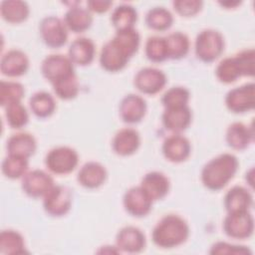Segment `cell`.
<instances>
[{
	"label": "cell",
	"mask_w": 255,
	"mask_h": 255,
	"mask_svg": "<svg viewBox=\"0 0 255 255\" xmlns=\"http://www.w3.org/2000/svg\"><path fill=\"white\" fill-rule=\"evenodd\" d=\"M164 38L167 47L168 59L180 60L188 54L190 42L186 34L177 31L170 33Z\"/></svg>",
	"instance_id": "f546056e"
},
{
	"label": "cell",
	"mask_w": 255,
	"mask_h": 255,
	"mask_svg": "<svg viewBox=\"0 0 255 255\" xmlns=\"http://www.w3.org/2000/svg\"><path fill=\"white\" fill-rule=\"evenodd\" d=\"M28 158L8 154L2 161V172L10 179H17L23 177L28 170Z\"/></svg>",
	"instance_id": "d6a6232c"
},
{
	"label": "cell",
	"mask_w": 255,
	"mask_h": 255,
	"mask_svg": "<svg viewBox=\"0 0 255 255\" xmlns=\"http://www.w3.org/2000/svg\"><path fill=\"white\" fill-rule=\"evenodd\" d=\"M173 23V16L164 7H153L145 15V24L155 31L168 30Z\"/></svg>",
	"instance_id": "1f68e13d"
},
{
	"label": "cell",
	"mask_w": 255,
	"mask_h": 255,
	"mask_svg": "<svg viewBox=\"0 0 255 255\" xmlns=\"http://www.w3.org/2000/svg\"><path fill=\"white\" fill-rule=\"evenodd\" d=\"M29 69V59L27 55L17 49L7 51L0 61V71L4 76L15 78L20 77Z\"/></svg>",
	"instance_id": "e0dca14e"
},
{
	"label": "cell",
	"mask_w": 255,
	"mask_h": 255,
	"mask_svg": "<svg viewBox=\"0 0 255 255\" xmlns=\"http://www.w3.org/2000/svg\"><path fill=\"white\" fill-rule=\"evenodd\" d=\"M192 114L188 106L164 109L161 120L164 128L173 133H180L191 124Z\"/></svg>",
	"instance_id": "ac0fdd59"
},
{
	"label": "cell",
	"mask_w": 255,
	"mask_h": 255,
	"mask_svg": "<svg viewBox=\"0 0 255 255\" xmlns=\"http://www.w3.org/2000/svg\"><path fill=\"white\" fill-rule=\"evenodd\" d=\"M5 118L7 124L16 129H20L25 127L29 122V115L26 108L19 103L11 104L5 107Z\"/></svg>",
	"instance_id": "f35d334b"
},
{
	"label": "cell",
	"mask_w": 255,
	"mask_h": 255,
	"mask_svg": "<svg viewBox=\"0 0 255 255\" xmlns=\"http://www.w3.org/2000/svg\"><path fill=\"white\" fill-rule=\"evenodd\" d=\"M241 2H238V1H234V2H230V1H226V2H219V4L222 6V7H226L227 9H231V8H235L236 6L240 5Z\"/></svg>",
	"instance_id": "ee69618b"
},
{
	"label": "cell",
	"mask_w": 255,
	"mask_h": 255,
	"mask_svg": "<svg viewBox=\"0 0 255 255\" xmlns=\"http://www.w3.org/2000/svg\"><path fill=\"white\" fill-rule=\"evenodd\" d=\"M72 200L73 194L69 187L55 184L43 197V207L49 215L61 217L70 211Z\"/></svg>",
	"instance_id": "8992f818"
},
{
	"label": "cell",
	"mask_w": 255,
	"mask_h": 255,
	"mask_svg": "<svg viewBox=\"0 0 255 255\" xmlns=\"http://www.w3.org/2000/svg\"><path fill=\"white\" fill-rule=\"evenodd\" d=\"M145 56L153 63H161L168 59L167 47L164 37L152 36L146 40Z\"/></svg>",
	"instance_id": "d590c367"
},
{
	"label": "cell",
	"mask_w": 255,
	"mask_h": 255,
	"mask_svg": "<svg viewBox=\"0 0 255 255\" xmlns=\"http://www.w3.org/2000/svg\"><path fill=\"white\" fill-rule=\"evenodd\" d=\"M224 233L234 239L249 238L254 231V219L248 211L228 212L223 221Z\"/></svg>",
	"instance_id": "52a82bcc"
},
{
	"label": "cell",
	"mask_w": 255,
	"mask_h": 255,
	"mask_svg": "<svg viewBox=\"0 0 255 255\" xmlns=\"http://www.w3.org/2000/svg\"><path fill=\"white\" fill-rule=\"evenodd\" d=\"M152 201L162 199L169 191L170 182L165 174L159 171L147 172L141 178L139 185Z\"/></svg>",
	"instance_id": "44dd1931"
},
{
	"label": "cell",
	"mask_w": 255,
	"mask_h": 255,
	"mask_svg": "<svg viewBox=\"0 0 255 255\" xmlns=\"http://www.w3.org/2000/svg\"><path fill=\"white\" fill-rule=\"evenodd\" d=\"M241 76L253 77L255 73V51L246 49L234 56Z\"/></svg>",
	"instance_id": "ab89813d"
},
{
	"label": "cell",
	"mask_w": 255,
	"mask_h": 255,
	"mask_svg": "<svg viewBox=\"0 0 255 255\" xmlns=\"http://www.w3.org/2000/svg\"><path fill=\"white\" fill-rule=\"evenodd\" d=\"M145 100L135 94H129L123 98L119 107V114L123 122L127 124H137L146 113Z\"/></svg>",
	"instance_id": "9a60e30c"
},
{
	"label": "cell",
	"mask_w": 255,
	"mask_h": 255,
	"mask_svg": "<svg viewBox=\"0 0 255 255\" xmlns=\"http://www.w3.org/2000/svg\"><path fill=\"white\" fill-rule=\"evenodd\" d=\"M0 13L6 22L11 24H19L27 20L30 9L25 1L5 0L1 2Z\"/></svg>",
	"instance_id": "4316f807"
},
{
	"label": "cell",
	"mask_w": 255,
	"mask_h": 255,
	"mask_svg": "<svg viewBox=\"0 0 255 255\" xmlns=\"http://www.w3.org/2000/svg\"><path fill=\"white\" fill-rule=\"evenodd\" d=\"M210 254L213 255H251V250L246 246H240V245H234L227 242H216L211 246V249L209 251Z\"/></svg>",
	"instance_id": "60d3db41"
},
{
	"label": "cell",
	"mask_w": 255,
	"mask_h": 255,
	"mask_svg": "<svg viewBox=\"0 0 255 255\" xmlns=\"http://www.w3.org/2000/svg\"><path fill=\"white\" fill-rule=\"evenodd\" d=\"M0 253L4 255L26 253L23 236L12 229L3 230L0 233Z\"/></svg>",
	"instance_id": "f1b7e54d"
},
{
	"label": "cell",
	"mask_w": 255,
	"mask_h": 255,
	"mask_svg": "<svg viewBox=\"0 0 255 255\" xmlns=\"http://www.w3.org/2000/svg\"><path fill=\"white\" fill-rule=\"evenodd\" d=\"M116 246L120 252L139 253L145 247V236L135 226H125L117 233Z\"/></svg>",
	"instance_id": "5bb4252c"
},
{
	"label": "cell",
	"mask_w": 255,
	"mask_h": 255,
	"mask_svg": "<svg viewBox=\"0 0 255 255\" xmlns=\"http://www.w3.org/2000/svg\"><path fill=\"white\" fill-rule=\"evenodd\" d=\"M55 185L53 177L42 169L27 171L22 177L21 187L24 193L32 198L44 197Z\"/></svg>",
	"instance_id": "30bf717a"
},
{
	"label": "cell",
	"mask_w": 255,
	"mask_h": 255,
	"mask_svg": "<svg viewBox=\"0 0 255 255\" xmlns=\"http://www.w3.org/2000/svg\"><path fill=\"white\" fill-rule=\"evenodd\" d=\"M190 98L189 91L184 87H172L168 89L161 98V104L164 109L167 108H178L188 106Z\"/></svg>",
	"instance_id": "74e56055"
},
{
	"label": "cell",
	"mask_w": 255,
	"mask_h": 255,
	"mask_svg": "<svg viewBox=\"0 0 255 255\" xmlns=\"http://www.w3.org/2000/svg\"><path fill=\"white\" fill-rule=\"evenodd\" d=\"M203 2L199 0H176L172 2L173 9L182 17L196 15L202 8Z\"/></svg>",
	"instance_id": "b9f144b4"
},
{
	"label": "cell",
	"mask_w": 255,
	"mask_h": 255,
	"mask_svg": "<svg viewBox=\"0 0 255 255\" xmlns=\"http://www.w3.org/2000/svg\"><path fill=\"white\" fill-rule=\"evenodd\" d=\"M238 165V159L234 154H219L203 166L200 175L201 182L209 190H220L234 177Z\"/></svg>",
	"instance_id": "6da1fadb"
},
{
	"label": "cell",
	"mask_w": 255,
	"mask_h": 255,
	"mask_svg": "<svg viewBox=\"0 0 255 255\" xmlns=\"http://www.w3.org/2000/svg\"><path fill=\"white\" fill-rule=\"evenodd\" d=\"M52 86L56 96L66 101L75 99L80 91V84L75 73L53 83Z\"/></svg>",
	"instance_id": "836d02e7"
},
{
	"label": "cell",
	"mask_w": 255,
	"mask_h": 255,
	"mask_svg": "<svg viewBox=\"0 0 255 255\" xmlns=\"http://www.w3.org/2000/svg\"><path fill=\"white\" fill-rule=\"evenodd\" d=\"M252 204V194L247 188L240 185L231 187L224 196V207L227 213L248 211Z\"/></svg>",
	"instance_id": "cb8c5ba5"
},
{
	"label": "cell",
	"mask_w": 255,
	"mask_h": 255,
	"mask_svg": "<svg viewBox=\"0 0 255 255\" xmlns=\"http://www.w3.org/2000/svg\"><path fill=\"white\" fill-rule=\"evenodd\" d=\"M132 55L115 38L107 42L100 54L101 67L107 72H120L122 71Z\"/></svg>",
	"instance_id": "5b68a950"
},
{
	"label": "cell",
	"mask_w": 255,
	"mask_h": 255,
	"mask_svg": "<svg viewBox=\"0 0 255 255\" xmlns=\"http://www.w3.org/2000/svg\"><path fill=\"white\" fill-rule=\"evenodd\" d=\"M64 23L68 30L74 33H83L93 23V16L88 8L72 5L64 16Z\"/></svg>",
	"instance_id": "484cf974"
},
{
	"label": "cell",
	"mask_w": 255,
	"mask_h": 255,
	"mask_svg": "<svg viewBox=\"0 0 255 255\" xmlns=\"http://www.w3.org/2000/svg\"><path fill=\"white\" fill-rule=\"evenodd\" d=\"M96 54L94 42L86 37L75 39L69 47L68 57L73 64L79 66L90 65Z\"/></svg>",
	"instance_id": "7402d4cb"
},
{
	"label": "cell",
	"mask_w": 255,
	"mask_h": 255,
	"mask_svg": "<svg viewBox=\"0 0 255 255\" xmlns=\"http://www.w3.org/2000/svg\"><path fill=\"white\" fill-rule=\"evenodd\" d=\"M253 128L243 123L235 122L229 125L226 130L225 139L227 144L236 150H243L253 141Z\"/></svg>",
	"instance_id": "603a6c76"
},
{
	"label": "cell",
	"mask_w": 255,
	"mask_h": 255,
	"mask_svg": "<svg viewBox=\"0 0 255 255\" xmlns=\"http://www.w3.org/2000/svg\"><path fill=\"white\" fill-rule=\"evenodd\" d=\"M29 106L32 113L40 119L52 116L56 110L55 100L47 92L35 93L29 100Z\"/></svg>",
	"instance_id": "4dcf8cb0"
},
{
	"label": "cell",
	"mask_w": 255,
	"mask_h": 255,
	"mask_svg": "<svg viewBox=\"0 0 255 255\" xmlns=\"http://www.w3.org/2000/svg\"><path fill=\"white\" fill-rule=\"evenodd\" d=\"M79 155L70 146H57L52 148L45 157L46 167L55 174H68L78 165Z\"/></svg>",
	"instance_id": "277c9868"
},
{
	"label": "cell",
	"mask_w": 255,
	"mask_h": 255,
	"mask_svg": "<svg viewBox=\"0 0 255 255\" xmlns=\"http://www.w3.org/2000/svg\"><path fill=\"white\" fill-rule=\"evenodd\" d=\"M225 105L235 114L252 111L255 107V85L248 83L230 90L226 94Z\"/></svg>",
	"instance_id": "9c48e42d"
},
{
	"label": "cell",
	"mask_w": 255,
	"mask_h": 255,
	"mask_svg": "<svg viewBox=\"0 0 255 255\" xmlns=\"http://www.w3.org/2000/svg\"><path fill=\"white\" fill-rule=\"evenodd\" d=\"M39 32L43 42L50 48L64 46L68 40V28L64 21L56 16H48L39 24Z\"/></svg>",
	"instance_id": "ba28073f"
},
{
	"label": "cell",
	"mask_w": 255,
	"mask_h": 255,
	"mask_svg": "<svg viewBox=\"0 0 255 255\" xmlns=\"http://www.w3.org/2000/svg\"><path fill=\"white\" fill-rule=\"evenodd\" d=\"M151 198L140 186H133L128 189L123 197L125 210L134 217H143L147 215L152 206Z\"/></svg>",
	"instance_id": "4fadbf2b"
},
{
	"label": "cell",
	"mask_w": 255,
	"mask_h": 255,
	"mask_svg": "<svg viewBox=\"0 0 255 255\" xmlns=\"http://www.w3.org/2000/svg\"><path fill=\"white\" fill-rule=\"evenodd\" d=\"M137 20V12L129 4H121L117 6L111 16L113 26L117 31H123L133 28Z\"/></svg>",
	"instance_id": "83f0119b"
},
{
	"label": "cell",
	"mask_w": 255,
	"mask_h": 255,
	"mask_svg": "<svg viewBox=\"0 0 255 255\" xmlns=\"http://www.w3.org/2000/svg\"><path fill=\"white\" fill-rule=\"evenodd\" d=\"M108 176L106 167L97 161H88L80 168L77 179L78 182L89 189L102 186Z\"/></svg>",
	"instance_id": "ffe728a7"
},
{
	"label": "cell",
	"mask_w": 255,
	"mask_h": 255,
	"mask_svg": "<svg viewBox=\"0 0 255 255\" xmlns=\"http://www.w3.org/2000/svg\"><path fill=\"white\" fill-rule=\"evenodd\" d=\"M194 51L196 57L204 63L215 61L224 51L222 34L214 29L202 30L196 36Z\"/></svg>",
	"instance_id": "3957f363"
},
{
	"label": "cell",
	"mask_w": 255,
	"mask_h": 255,
	"mask_svg": "<svg viewBox=\"0 0 255 255\" xmlns=\"http://www.w3.org/2000/svg\"><path fill=\"white\" fill-rule=\"evenodd\" d=\"M139 145V133L131 128H125L117 131L112 141L113 150L121 156L133 154L138 149Z\"/></svg>",
	"instance_id": "d6986e66"
},
{
	"label": "cell",
	"mask_w": 255,
	"mask_h": 255,
	"mask_svg": "<svg viewBox=\"0 0 255 255\" xmlns=\"http://www.w3.org/2000/svg\"><path fill=\"white\" fill-rule=\"evenodd\" d=\"M43 77L51 84L75 73L74 64L69 57L61 54L47 56L41 64Z\"/></svg>",
	"instance_id": "8fae6325"
},
{
	"label": "cell",
	"mask_w": 255,
	"mask_h": 255,
	"mask_svg": "<svg viewBox=\"0 0 255 255\" xmlns=\"http://www.w3.org/2000/svg\"><path fill=\"white\" fill-rule=\"evenodd\" d=\"M112 5H113L112 1H106V0H91L87 2L88 10L90 12H94L98 14L107 12Z\"/></svg>",
	"instance_id": "7bdbcfd3"
},
{
	"label": "cell",
	"mask_w": 255,
	"mask_h": 255,
	"mask_svg": "<svg viewBox=\"0 0 255 255\" xmlns=\"http://www.w3.org/2000/svg\"><path fill=\"white\" fill-rule=\"evenodd\" d=\"M189 236V226L180 216L168 214L163 216L154 226L151 239L153 243L163 249L177 247L183 244Z\"/></svg>",
	"instance_id": "7a4b0ae2"
},
{
	"label": "cell",
	"mask_w": 255,
	"mask_h": 255,
	"mask_svg": "<svg viewBox=\"0 0 255 255\" xmlns=\"http://www.w3.org/2000/svg\"><path fill=\"white\" fill-rule=\"evenodd\" d=\"M165 74L156 68L146 67L140 69L134 76L133 84L142 94L155 95L159 93L166 85Z\"/></svg>",
	"instance_id": "7c38bea8"
},
{
	"label": "cell",
	"mask_w": 255,
	"mask_h": 255,
	"mask_svg": "<svg viewBox=\"0 0 255 255\" xmlns=\"http://www.w3.org/2000/svg\"><path fill=\"white\" fill-rule=\"evenodd\" d=\"M215 76L217 80L223 84H231L241 77L234 57H228L220 61L216 67Z\"/></svg>",
	"instance_id": "8d00e7d4"
},
{
	"label": "cell",
	"mask_w": 255,
	"mask_h": 255,
	"mask_svg": "<svg viewBox=\"0 0 255 255\" xmlns=\"http://www.w3.org/2000/svg\"><path fill=\"white\" fill-rule=\"evenodd\" d=\"M161 150L167 160L178 163L188 158L191 145L185 136L180 133H173L163 140Z\"/></svg>",
	"instance_id": "2e32d148"
},
{
	"label": "cell",
	"mask_w": 255,
	"mask_h": 255,
	"mask_svg": "<svg viewBox=\"0 0 255 255\" xmlns=\"http://www.w3.org/2000/svg\"><path fill=\"white\" fill-rule=\"evenodd\" d=\"M8 154H14L29 158L37 148L35 137L29 132H17L12 134L6 144Z\"/></svg>",
	"instance_id": "d4e9b609"
},
{
	"label": "cell",
	"mask_w": 255,
	"mask_h": 255,
	"mask_svg": "<svg viewBox=\"0 0 255 255\" xmlns=\"http://www.w3.org/2000/svg\"><path fill=\"white\" fill-rule=\"evenodd\" d=\"M25 94L24 87L13 81H1L0 83V105L5 108L11 104L19 103Z\"/></svg>",
	"instance_id": "e575fe53"
}]
</instances>
